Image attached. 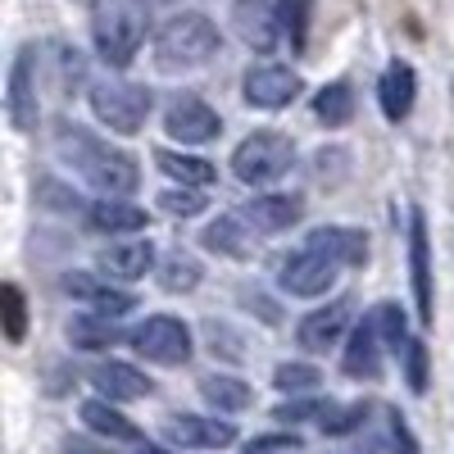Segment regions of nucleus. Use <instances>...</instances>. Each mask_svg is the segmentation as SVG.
<instances>
[{
	"label": "nucleus",
	"instance_id": "obj_22",
	"mask_svg": "<svg viewBox=\"0 0 454 454\" xmlns=\"http://www.w3.org/2000/svg\"><path fill=\"white\" fill-rule=\"evenodd\" d=\"M91 382H96L100 400H145L150 391H155V382H150V377H145L141 368L119 364V359L100 364V368L91 372Z\"/></svg>",
	"mask_w": 454,
	"mask_h": 454
},
{
	"label": "nucleus",
	"instance_id": "obj_17",
	"mask_svg": "<svg viewBox=\"0 0 454 454\" xmlns=\"http://www.w3.org/2000/svg\"><path fill=\"white\" fill-rule=\"evenodd\" d=\"M350 300H332V305H323V309H314V314H305L300 318V332H295V340L305 346L309 355H327L336 340H340V332L350 327Z\"/></svg>",
	"mask_w": 454,
	"mask_h": 454
},
{
	"label": "nucleus",
	"instance_id": "obj_39",
	"mask_svg": "<svg viewBox=\"0 0 454 454\" xmlns=\"http://www.w3.org/2000/svg\"><path fill=\"white\" fill-rule=\"evenodd\" d=\"M300 450H305V445H300V436L278 432V436H254L246 454H300Z\"/></svg>",
	"mask_w": 454,
	"mask_h": 454
},
{
	"label": "nucleus",
	"instance_id": "obj_28",
	"mask_svg": "<svg viewBox=\"0 0 454 454\" xmlns=\"http://www.w3.org/2000/svg\"><path fill=\"white\" fill-rule=\"evenodd\" d=\"M160 286H164L168 295L196 291V286H200V259H196V254H186V250L164 254V263H160Z\"/></svg>",
	"mask_w": 454,
	"mask_h": 454
},
{
	"label": "nucleus",
	"instance_id": "obj_20",
	"mask_svg": "<svg viewBox=\"0 0 454 454\" xmlns=\"http://www.w3.org/2000/svg\"><path fill=\"white\" fill-rule=\"evenodd\" d=\"M305 246L318 250V254H327V259H336L340 269H359V263L368 259V237L359 232V227H336V223H327V227H318V232H309Z\"/></svg>",
	"mask_w": 454,
	"mask_h": 454
},
{
	"label": "nucleus",
	"instance_id": "obj_38",
	"mask_svg": "<svg viewBox=\"0 0 454 454\" xmlns=\"http://www.w3.org/2000/svg\"><path fill=\"white\" fill-rule=\"evenodd\" d=\"M387 436H391V450H395V454H423V450H419V441H413V432H409V423H404V413H400V409H391V413H387Z\"/></svg>",
	"mask_w": 454,
	"mask_h": 454
},
{
	"label": "nucleus",
	"instance_id": "obj_13",
	"mask_svg": "<svg viewBox=\"0 0 454 454\" xmlns=\"http://www.w3.org/2000/svg\"><path fill=\"white\" fill-rule=\"evenodd\" d=\"M164 436L182 450H227L237 441L232 419H205V413H173L164 423Z\"/></svg>",
	"mask_w": 454,
	"mask_h": 454
},
{
	"label": "nucleus",
	"instance_id": "obj_15",
	"mask_svg": "<svg viewBox=\"0 0 454 454\" xmlns=\"http://www.w3.org/2000/svg\"><path fill=\"white\" fill-rule=\"evenodd\" d=\"M232 27H237V36L254 55H273L278 32H282L278 0H237V5H232Z\"/></svg>",
	"mask_w": 454,
	"mask_h": 454
},
{
	"label": "nucleus",
	"instance_id": "obj_35",
	"mask_svg": "<svg viewBox=\"0 0 454 454\" xmlns=\"http://www.w3.org/2000/svg\"><path fill=\"white\" fill-rule=\"evenodd\" d=\"M400 364H404V382L413 395H423L427 391V346L419 336H409L404 340V350H400Z\"/></svg>",
	"mask_w": 454,
	"mask_h": 454
},
{
	"label": "nucleus",
	"instance_id": "obj_34",
	"mask_svg": "<svg viewBox=\"0 0 454 454\" xmlns=\"http://www.w3.org/2000/svg\"><path fill=\"white\" fill-rule=\"evenodd\" d=\"M364 423H368V404H364V400H355V404H332L327 419H318V427H323L327 436H350V432H359Z\"/></svg>",
	"mask_w": 454,
	"mask_h": 454
},
{
	"label": "nucleus",
	"instance_id": "obj_33",
	"mask_svg": "<svg viewBox=\"0 0 454 454\" xmlns=\"http://www.w3.org/2000/svg\"><path fill=\"white\" fill-rule=\"evenodd\" d=\"M318 382H323V372H318L314 364H278V368H273V387L286 391V395H305V391H314Z\"/></svg>",
	"mask_w": 454,
	"mask_h": 454
},
{
	"label": "nucleus",
	"instance_id": "obj_41",
	"mask_svg": "<svg viewBox=\"0 0 454 454\" xmlns=\"http://www.w3.org/2000/svg\"><path fill=\"white\" fill-rule=\"evenodd\" d=\"M137 454H173V450H168V445H150V441H141Z\"/></svg>",
	"mask_w": 454,
	"mask_h": 454
},
{
	"label": "nucleus",
	"instance_id": "obj_12",
	"mask_svg": "<svg viewBox=\"0 0 454 454\" xmlns=\"http://www.w3.org/2000/svg\"><path fill=\"white\" fill-rule=\"evenodd\" d=\"M409 273H413V309L423 323L436 318V295H432V246H427V218L423 209L409 214Z\"/></svg>",
	"mask_w": 454,
	"mask_h": 454
},
{
	"label": "nucleus",
	"instance_id": "obj_10",
	"mask_svg": "<svg viewBox=\"0 0 454 454\" xmlns=\"http://www.w3.org/2000/svg\"><path fill=\"white\" fill-rule=\"evenodd\" d=\"M164 132L182 145H205L223 132V119H218V109L205 105L200 96H177L164 109Z\"/></svg>",
	"mask_w": 454,
	"mask_h": 454
},
{
	"label": "nucleus",
	"instance_id": "obj_23",
	"mask_svg": "<svg viewBox=\"0 0 454 454\" xmlns=\"http://www.w3.org/2000/svg\"><path fill=\"white\" fill-rule=\"evenodd\" d=\"M87 223L96 227V232H109V237H132V232H145L150 214L132 200H96Z\"/></svg>",
	"mask_w": 454,
	"mask_h": 454
},
{
	"label": "nucleus",
	"instance_id": "obj_25",
	"mask_svg": "<svg viewBox=\"0 0 454 454\" xmlns=\"http://www.w3.org/2000/svg\"><path fill=\"white\" fill-rule=\"evenodd\" d=\"M200 395H205L218 413H241V409H250V400H254L250 382H241V377H232V372H209V377H200Z\"/></svg>",
	"mask_w": 454,
	"mask_h": 454
},
{
	"label": "nucleus",
	"instance_id": "obj_14",
	"mask_svg": "<svg viewBox=\"0 0 454 454\" xmlns=\"http://www.w3.org/2000/svg\"><path fill=\"white\" fill-rule=\"evenodd\" d=\"M96 269L114 282H141L150 269H155V241L150 237H123V241H109L96 254Z\"/></svg>",
	"mask_w": 454,
	"mask_h": 454
},
{
	"label": "nucleus",
	"instance_id": "obj_5",
	"mask_svg": "<svg viewBox=\"0 0 454 454\" xmlns=\"http://www.w3.org/2000/svg\"><path fill=\"white\" fill-rule=\"evenodd\" d=\"M91 109L96 119L119 132V137H137L150 119V109H155V96L137 82H123V78H109V82H96L91 87Z\"/></svg>",
	"mask_w": 454,
	"mask_h": 454
},
{
	"label": "nucleus",
	"instance_id": "obj_18",
	"mask_svg": "<svg viewBox=\"0 0 454 454\" xmlns=\"http://www.w3.org/2000/svg\"><path fill=\"white\" fill-rule=\"evenodd\" d=\"M413 100H419V73L404 59H391L382 68V82H377V105H382L391 123H404L413 114Z\"/></svg>",
	"mask_w": 454,
	"mask_h": 454
},
{
	"label": "nucleus",
	"instance_id": "obj_29",
	"mask_svg": "<svg viewBox=\"0 0 454 454\" xmlns=\"http://www.w3.org/2000/svg\"><path fill=\"white\" fill-rule=\"evenodd\" d=\"M314 114L327 128H346L355 119V91H350V82H327L314 96Z\"/></svg>",
	"mask_w": 454,
	"mask_h": 454
},
{
	"label": "nucleus",
	"instance_id": "obj_24",
	"mask_svg": "<svg viewBox=\"0 0 454 454\" xmlns=\"http://www.w3.org/2000/svg\"><path fill=\"white\" fill-rule=\"evenodd\" d=\"M82 423L87 432L105 436V441H123V445H141V427L132 419H123L119 409H114V400H87L82 404Z\"/></svg>",
	"mask_w": 454,
	"mask_h": 454
},
{
	"label": "nucleus",
	"instance_id": "obj_1",
	"mask_svg": "<svg viewBox=\"0 0 454 454\" xmlns=\"http://www.w3.org/2000/svg\"><path fill=\"white\" fill-rule=\"evenodd\" d=\"M55 155L105 200L132 196L141 182V168L128 150H114L109 141H100L96 132H87L82 123H68V119L55 123Z\"/></svg>",
	"mask_w": 454,
	"mask_h": 454
},
{
	"label": "nucleus",
	"instance_id": "obj_32",
	"mask_svg": "<svg viewBox=\"0 0 454 454\" xmlns=\"http://www.w3.org/2000/svg\"><path fill=\"white\" fill-rule=\"evenodd\" d=\"M372 323H377V332H382V340H387V350H404V340H409V323H404V309L395 305V300H382V305L372 309Z\"/></svg>",
	"mask_w": 454,
	"mask_h": 454
},
{
	"label": "nucleus",
	"instance_id": "obj_31",
	"mask_svg": "<svg viewBox=\"0 0 454 454\" xmlns=\"http://www.w3.org/2000/svg\"><path fill=\"white\" fill-rule=\"evenodd\" d=\"M0 323H5V340L10 346H19V340L27 336V300L14 282L0 286Z\"/></svg>",
	"mask_w": 454,
	"mask_h": 454
},
{
	"label": "nucleus",
	"instance_id": "obj_3",
	"mask_svg": "<svg viewBox=\"0 0 454 454\" xmlns=\"http://www.w3.org/2000/svg\"><path fill=\"white\" fill-rule=\"evenodd\" d=\"M91 42L109 68H128L145 42V10L137 0H96L91 5Z\"/></svg>",
	"mask_w": 454,
	"mask_h": 454
},
{
	"label": "nucleus",
	"instance_id": "obj_8",
	"mask_svg": "<svg viewBox=\"0 0 454 454\" xmlns=\"http://www.w3.org/2000/svg\"><path fill=\"white\" fill-rule=\"evenodd\" d=\"M300 91H305V82H300V73L286 68V64H250L246 78H241V96L254 109H286Z\"/></svg>",
	"mask_w": 454,
	"mask_h": 454
},
{
	"label": "nucleus",
	"instance_id": "obj_4",
	"mask_svg": "<svg viewBox=\"0 0 454 454\" xmlns=\"http://www.w3.org/2000/svg\"><path fill=\"white\" fill-rule=\"evenodd\" d=\"M295 164V145L282 132H250L237 150H232V173L246 186H273L278 177H286Z\"/></svg>",
	"mask_w": 454,
	"mask_h": 454
},
{
	"label": "nucleus",
	"instance_id": "obj_6",
	"mask_svg": "<svg viewBox=\"0 0 454 454\" xmlns=\"http://www.w3.org/2000/svg\"><path fill=\"white\" fill-rule=\"evenodd\" d=\"M128 340H132V350L141 355V359H150V364H160V368H182L186 359H192V327H186L182 318H173V314H150L145 323H137L132 332H128Z\"/></svg>",
	"mask_w": 454,
	"mask_h": 454
},
{
	"label": "nucleus",
	"instance_id": "obj_40",
	"mask_svg": "<svg viewBox=\"0 0 454 454\" xmlns=\"http://www.w3.org/2000/svg\"><path fill=\"white\" fill-rule=\"evenodd\" d=\"M59 454H105V445H91V441H78V436H68L59 445Z\"/></svg>",
	"mask_w": 454,
	"mask_h": 454
},
{
	"label": "nucleus",
	"instance_id": "obj_11",
	"mask_svg": "<svg viewBox=\"0 0 454 454\" xmlns=\"http://www.w3.org/2000/svg\"><path fill=\"white\" fill-rule=\"evenodd\" d=\"M200 246L214 250V254H227V259H254L259 246H263V232L237 209V214H218L200 232Z\"/></svg>",
	"mask_w": 454,
	"mask_h": 454
},
{
	"label": "nucleus",
	"instance_id": "obj_2",
	"mask_svg": "<svg viewBox=\"0 0 454 454\" xmlns=\"http://www.w3.org/2000/svg\"><path fill=\"white\" fill-rule=\"evenodd\" d=\"M218 51H223V32H218L214 19L200 14V10L173 14V19L155 32V68H160V73H196V68H205Z\"/></svg>",
	"mask_w": 454,
	"mask_h": 454
},
{
	"label": "nucleus",
	"instance_id": "obj_19",
	"mask_svg": "<svg viewBox=\"0 0 454 454\" xmlns=\"http://www.w3.org/2000/svg\"><path fill=\"white\" fill-rule=\"evenodd\" d=\"M382 332H377L372 318H364L350 340H346V355H340V368H346L350 377H364V382H377L382 377Z\"/></svg>",
	"mask_w": 454,
	"mask_h": 454
},
{
	"label": "nucleus",
	"instance_id": "obj_27",
	"mask_svg": "<svg viewBox=\"0 0 454 454\" xmlns=\"http://www.w3.org/2000/svg\"><path fill=\"white\" fill-rule=\"evenodd\" d=\"M68 340L78 350H109V346H119V327L105 314H78L68 323Z\"/></svg>",
	"mask_w": 454,
	"mask_h": 454
},
{
	"label": "nucleus",
	"instance_id": "obj_30",
	"mask_svg": "<svg viewBox=\"0 0 454 454\" xmlns=\"http://www.w3.org/2000/svg\"><path fill=\"white\" fill-rule=\"evenodd\" d=\"M309 10H314V0H278V23L295 55H305L309 46Z\"/></svg>",
	"mask_w": 454,
	"mask_h": 454
},
{
	"label": "nucleus",
	"instance_id": "obj_21",
	"mask_svg": "<svg viewBox=\"0 0 454 454\" xmlns=\"http://www.w3.org/2000/svg\"><path fill=\"white\" fill-rule=\"evenodd\" d=\"M263 237H273V232H286V227H295L300 218H305V200L300 196H282V192H269V196H254L246 209H241Z\"/></svg>",
	"mask_w": 454,
	"mask_h": 454
},
{
	"label": "nucleus",
	"instance_id": "obj_37",
	"mask_svg": "<svg viewBox=\"0 0 454 454\" xmlns=\"http://www.w3.org/2000/svg\"><path fill=\"white\" fill-rule=\"evenodd\" d=\"M327 409H332V404H323V400H286V404L273 409V419H282V423H305V419H327Z\"/></svg>",
	"mask_w": 454,
	"mask_h": 454
},
{
	"label": "nucleus",
	"instance_id": "obj_36",
	"mask_svg": "<svg viewBox=\"0 0 454 454\" xmlns=\"http://www.w3.org/2000/svg\"><path fill=\"white\" fill-rule=\"evenodd\" d=\"M205 196H196L192 186H177V192H164L160 196V209L168 214V218H196V214H205Z\"/></svg>",
	"mask_w": 454,
	"mask_h": 454
},
{
	"label": "nucleus",
	"instance_id": "obj_16",
	"mask_svg": "<svg viewBox=\"0 0 454 454\" xmlns=\"http://www.w3.org/2000/svg\"><path fill=\"white\" fill-rule=\"evenodd\" d=\"M64 291L73 300H82V305H91V314H105V318H123V314L137 309V295L105 282V273H68Z\"/></svg>",
	"mask_w": 454,
	"mask_h": 454
},
{
	"label": "nucleus",
	"instance_id": "obj_7",
	"mask_svg": "<svg viewBox=\"0 0 454 454\" xmlns=\"http://www.w3.org/2000/svg\"><path fill=\"white\" fill-rule=\"evenodd\" d=\"M336 273H340V263H336V259H327V254H318V250L305 246V250H295V254L282 259L278 286H282L286 295H300V300H318V295L332 291Z\"/></svg>",
	"mask_w": 454,
	"mask_h": 454
},
{
	"label": "nucleus",
	"instance_id": "obj_9",
	"mask_svg": "<svg viewBox=\"0 0 454 454\" xmlns=\"http://www.w3.org/2000/svg\"><path fill=\"white\" fill-rule=\"evenodd\" d=\"M5 114L14 132H32L36 128V46H23L10 64V91H5Z\"/></svg>",
	"mask_w": 454,
	"mask_h": 454
},
{
	"label": "nucleus",
	"instance_id": "obj_26",
	"mask_svg": "<svg viewBox=\"0 0 454 454\" xmlns=\"http://www.w3.org/2000/svg\"><path fill=\"white\" fill-rule=\"evenodd\" d=\"M155 164H160L173 182H182V186H209V182L218 177V168H214L209 160L182 155V150H155Z\"/></svg>",
	"mask_w": 454,
	"mask_h": 454
}]
</instances>
